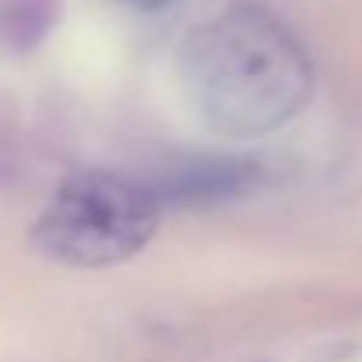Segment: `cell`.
I'll use <instances>...</instances> for the list:
<instances>
[{"label":"cell","instance_id":"1","mask_svg":"<svg viewBox=\"0 0 362 362\" xmlns=\"http://www.w3.org/2000/svg\"><path fill=\"white\" fill-rule=\"evenodd\" d=\"M181 82L210 132L259 139L302 114L313 96V64L281 18L238 4L185 40Z\"/></svg>","mask_w":362,"mask_h":362},{"label":"cell","instance_id":"2","mask_svg":"<svg viewBox=\"0 0 362 362\" xmlns=\"http://www.w3.org/2000/svg\"><path fill=\"white\" fill-rule=\"evenodd\" d=\"M160 224V196L114 170H78L64 177L33 224L43 256L100 270L139 256Z\"/></svg>","mask_w":362,"mask_h":362},{"label":"cell","instance_id":"3","mask_svg":"<svg viewBox=\"0 0 362 362\" xmlns=\"http://www.w3.org/2000/svg\"><path fill=\"white\" fill-rule=\"evenodd\" d=\"M259 181L256 160H196L163 181L167 199L174 203H221L245 196Z\"/></svg>","mask_w":362,"mask_h":362},{"label":"cell","instance_id":"4","mask_svg":"<svg viewBox=\"0 0 362 362\" xmlns=\"http://www.w3.org/2000/svg\"><path fill=\"white\" fill-rule=\"evenodd\" d=\"M57 11V0H8L4 11V33L18 47H33L43 40Z\"/></svg>","mask_w":362,"mask_h":362},{"label":"cell","instance_id":"5","mask_svg":"<svg viewBox=\"0 0 362 362\" xmlns=\"http://www.w3.org/2000/svg\"><path fill=\"white\" fill-rule=\"evenodd\" d=\"M128 8H139V11H160L167 4H174V0H124Z\"/></svg>","mask_w":362,"mask_h":362}]
</instances>
